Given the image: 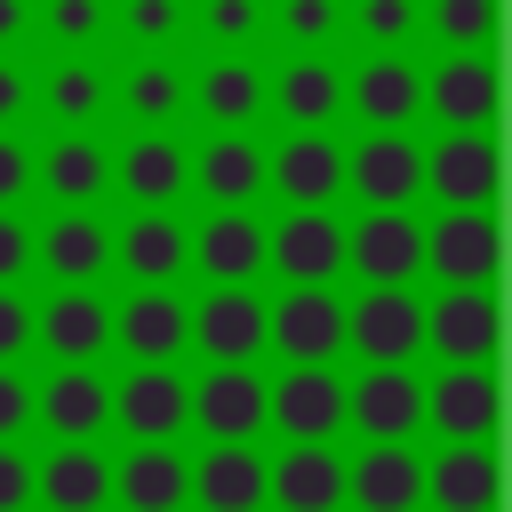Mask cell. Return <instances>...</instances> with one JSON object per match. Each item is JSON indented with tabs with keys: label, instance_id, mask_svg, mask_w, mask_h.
<instances>
[{
	"label": "cell",
	"instance_id": "obj_44",
	"mask_svg": "<svg viewBox=\"0 0 512 512\" xmlns=\"http://www.w3.org/2000/svg\"><path fill=\"white\" fill-rule=\"evenodd\" d=\"M200 24H208L216 40H248V32H256V0H208Z\"/></svg>",
	"mask_w": 512,
	"mask_h": 512
},
{
	"label": "cell",
	"instance_id": "obj_5",
	"mask_svg": "<svg viewBox=\"0 0 512 512\" xmlns=\"http://www.w3.org/2000/svg\"><path fill=\"white\" fill-rule=\"evenodd\" d=\"M184 424H200L208 440H256V432H264V376H256L248 360H216V368L192 384Z\"/></svg>",
	"mask_w": 512,
	"mask_h": 512
},
{
	"label": "cell",
	"instance_id": "obj_13",
	"mask_svg": "<svg viewBox=\"0 0 512 512\" xmlns=\"http://www.w3.org/2000/svg\"><path fill=\"white\" fill-rule=\"evenodd\" d=\"M424 264L440 280H496V216L480 208H440V224L424 232Z\"/></svg>",
	"mask_w": 512,
	"mask_h": 512
},
{
	"label": "cell",
	"instance_id": "obj_49",
	"mask_svg": "<svg viewBox=\"0 0 512 512\" xmlns=\"http://www.w3.org/2000/svg\"><path fill=\"white\" fill-rule=\"evenodd\" d=\"M32 24V0H0V40H16Z\"/></svg>",
	"mask_w": 512,
	"mask_h": 512
},
{
	"label": "cell",
	"instance_id": "obj_47",
	"mask_svg": "<svg viewBox=\"0 0 512 512\" xmlns=\"http://www.w3.org/2000/svg\"><path fill=\"white\" fill-rule=\"evenodd\" d=\"M24 504H32V464L0 440V512H24Z\"/></svg>",
	"mask_w": 512,
	"mask_h": 512
},
{
	"label": "cell",
	"instance_id": "obj_23",
	"mask_svg": "<svg viewBox=\"0 0 512 512\" xmlns=\"http://www.w3.org/2000/svg\"><path fill=\"white\" fill-rule=\"evenodd\" d=\"M112 336L136 352V360H176L192 344V304H176L160 280L144 296H128V312H112Z\"/></svg>",
	"mask_w": 512,
	"mask_h": 512
},
{
	"label": "cell",
	"instance_id": "obj_36",
	"mask_svg": "<svg viewBox=\"0 0 512 512\" xmlns=\"http://www.w3.org/2000/svg\"><path fill=\"white\" fill-rule=\"evenodd\" d=\"M184 96H192V88H184V72H176V64H136V72H128V88H120V104H128L144 128H168V120L184 112Z\"/></svg>",
	"mask_w": 512,
	"mask_h": 512
},
{
	"label": "cell",
	"instance_id": "obj_8",
	"mask_svg": "<svg viewBox=\"0 0 512 512\" xmlns=\"http://www.w3.org/2000/svg\"><path fill=\"white\" fill-rule=\"evenodd\" d=\"M424 192H440V208H480L496 200V136L488 128H448L424 152Z\"/></svg>",
	"mask_w": 512,
	"mask_h": 512
},
{
	"label": "cell",
	"instance_id": "obj_35",
	"mask_svg": "<svg viewBox=\"0 0 512 512\" xmlns=\"http://www.w3.org/2000/svg\"><path fill=\"white\" fill-rule=\"evenodd\" d=\"M104 104H112V88H104V72H96V64L64 56V64L48 72V112H56V128H88Z\"/></svg>",
	"mask_w": 512,
	"mask_h": 512
},
{
	"label": "cell",
	"instance_id": "obj_2",
	"mask_svg": "<svg viewBox=\"0 0 512 512\" xmlns=\"http://www.w3.org/2000/svg\"><path fill=\"white\" fill-rule=\"evenodd\" d=\"M264 424H280L288 440H336L344 432V384L328 376V360H288V376L264 384Z\"/></svg>",
	"mask_w": 512,
	"mask_h": 512
},
{
	"label": "cell",
	"instance_id": "obj_38",
	"mask_svg": "<svg viewBox=\"0 0 512 512\" xmlns=\"http://www.w3.org/2000/svg\"><path fill=\"white\" fill-rule=\"evenodd\" d=\"M104 24H112V8H104V0H48V32H56L64 48H88Z\"/></svg>",
	"mask_w": 512,
	"mask_h": 512
},
{
	"label": "cell",
	"instance_id": "obj_19",
	"mask_svg": "<svg viewBox=\"0 0 512 512\" xmlns=\"http://www.w3.org/2000/svg\"><path fill=\"white\" fill-rule=\"evenodd\" d=\"M424 104H432L448 128H488V120H496V64H488V48H456V56L432 72Z\"/></svg>",
	"mask_w": 512,
	"mask_h": 512
},
{
	"label": "cell",
	"instance_id": "obj_41",
	"mask_svg": "<svg viewBox=\"0 0 512 512\" xmlns=\"http://www.w3.org/2000/svg\"><path fill=\"white\" fill-rule=\"evenodd\" d=\"M120 24H128V40H168V32L184 24V8H176V0H128Z\"/></svg>",
	"mask_w": 512,
	"mask_h": 512
},
{
	"label": "cell",
	"instance_id": "obj_20",
	"mask_svg": "<svg viewBox=\"0 0 512 512\" xmlns=\"http://www.w3.org/2000/svg\"><path fill=\"white\" fill-rule=\"evenodd\" d=\"M32 264H48V272H56V288H88V280L112 264V232H104L88 208H64V216L32 240Z\"/></svg>",
	"mask_w": 512,
	"mask_h": 512
},
{
	"label": "cell",
	"instance_id": "obj_3",
	"mask_svg": "<svg viewBox=\"0 0 512 512\" xmlns=\"http://www.w3.org/2000/svg\"><path fill=\"white\" fill-rule=\"evenodd\" d=\"M424 344H440V360H496V280H440V304H424Z\"/></svg>",
	"mask_w": 512,
	"mask_h": 512
},
{
	"label": "cell",
	"instance_id": "obj_43",
	"mask_svg": "<svg viewBox=\"0 0 512 512\" xmlns=\"http://www.w3.org/2000/svg\"><path fill=\"white\" fill-rule=\"evenodd\" d=\"M24 424H32V384H24V376L0 360V440H16Z\"/></svg>",
	"mask_w": 512,
	"mask_h": 512
},
{
	"label": "cell",
	"instance_id": "obj_33",
	"mask_svg": "<svg viewBox=\"0 0 512 512\" xmlns=\"http://www.w3.org/2000/svg\"><path fill=\"white\" fill-rule=\"evenodd\" d=\"M336 104H344V80H336V64H320V56H296V64L280 72V112H288L296 128H328V120H336Z\"/></svg>",
	"mask_w": 512,
	"mask_h": 512
},
{
	"label": "cell",
	"instance_id": "obj_10",
	"mask_svg": "<svg viewBox=\"0 0 512 512\" xmlns=\"http://www.w3.org/2000/svg\"><path fill=\"white\" fill-rule=\"evenodd\" d=\"M264 344H280L288 360H336L344 352V304L328 288H288L280 304H264Z\"/></svg>",
	"mask_w": 512,
	"mask_h": 512
},
{
	"label": "cell",
	"instance_id": "obj_29",
	"mask_svg": "<svg viewBox=\"0 0 512 512\" xmlns=\"http://www.w3.org/2000/svg\"><path fill=\"white\" fill-rule=\"evenodd\" d=\"M112 496L128 512H176L184 504V456L168 440H144L128 448V464H112Z\"/></svg>",
	"mask_w": 512,
	"mask_h": 512
},
{
	"label": "cell",
	"instance_id": "obj_37",
	"mask_svg": "<svg viewBox=\"0 0 512 512\" xmlns=\"http://www.w3.org/2000/svg\"><path fill=\"white\" fill-rule=\"evenodd\" d=\"M432 32L448 48H488L496 40V0H432Z\"/></svg>",
	"mask_w": 512,
	"mask_h": 512
},
{
	"label": "cell",
	"instance_id": "obj_39",
	"mask_svg": "<svg viewBox=\"0 0 512 512\" xmlns=\"http://www.w3.org/2000/svg\"><path fill=\"white\" fill-rule=\"evenodd\" d=\"M336 24H344L336 0H280V32H288V40H328Z\"/></svg>",
	"mask_w": 512,
	"mask_h": 512
},
{
	"label": "cell",
	"instance_id": "obj_22",
	"mask_svg": "<svg viewBox=\"0 0 512 512\" xmlns=\"http://www.w3.org/2000/svg\"><path fill=\"white\" fill-rule=\"evenodd\" d=\"M32 496H48V512H104L112 496V464L88 440H56L48 464L32 472Z\"/></svg>",
	"mask_w": 512,
	"mask_h": 512
},
{
	"label": "cell",
	"instance_id": "obj_42",
	"mask_svg": "<svg viewBox=\"0 0 512 512\" xmlns=\"http://www.w3.org/2000/svg\"><path fill=\"white\" fill-rule=\"evenodd\" d=\"M24 272H32V232H24V224L0 208V288H16Z\"/></svg>",
	"mask_w": 512,
	"mask_h": 512
},
{
	"label": "cell",
	"instance_id": "obj_7",
	"mask_svg": "<svg viewBox=\"0 0 512 512\" xmlns=\"http://www.w3.org/2000/svg\"><path fill=\"white\" fill-rule=\"evenodd\" d=\"M344 344L360 360H416L424 352V304L408 288H368L360 304H344Z\"/></svg>",
	"mask_w": 512,
	"mask_h": 512
},
{
	"label": "cell",
	"instance_id": "obj_4",
	"mask_svg": "<svg viewBox=\"0 0 512 512\" xmlns=\"http://www.w3.org/2000/svg\"><path fill=\"white\" fill-rule=\"evenodd\" d=\"M344 192H360L368 208H408L424 192V152L400 128H376L344 152Z\"/></svg>",
	"mask_w": 512,
	"mask_h": 512
},
{
	"label": "cell",
	"instance_id": "obj_15",
	"mask_svg": "<svg viewBox=\"0 0 512 512\" xmlns=\"http://www.w3.org/2000/svg\"><path fill=\"white\" fill-rule=\"evenodd\" d=\"M184 408H192V384L168 376V360H144L128 384H112V416L136 440H176L184 432Z\"/></svg>",
	"mask_w": 512,
	"mask_h": 512
},
{
	"label": "cell",
	"instance_id": "obj_45",
	"mask_svg": "<svg viewBox=\"0 0 512 512\" xmlns=\"http://www.w3.org/2000/svg\"><path fill=\"white\" fill-rule=\"evenodd\" d=\"M24 344H32V304L16 288H0V360H16Z\"/></svg>",
	"mask_w": 512,
	"mask_h": 512
},
{
	"label": "cell",
	"instance_id": "obj_32",
	"mask_svg": "<svg viewBox=\"0 0 512 512\" xmlns=\"http://www.w3.org/2000/svg\"><path fill=\"white\" fill-rule=\"evenodd\" d=\"M256 184H264V152H256L240 128H224V136L200 152V192H208L216 208H240Z\"/></svg>",
	"mask_w": 512,
	"mask_h": 512
},
{
	"label": "cell",
	"instance_id": "obj_46",
	"mask_svg": "<svg viewBox=\"0 0 512 512\" xmlns=\"http://www.w3.org/2000/svg\"><path fill=\"white\" fill-rule=\"evenodd\" d=\"M24 192H32V152L16 136H0V208H16Z\"/></svg>",
	"mask_w": 512,
	"mask_h": 512
},
{
	"label": "cell",
	"instance_id": "obj_40",
	"mask_svg": "<svg viewBox=\"0 0 512 512\" xmlns=\"http://www.w3.org/2000/svg\"><path fill=\"white\" fill-rule=\"evenodd\" d=\"M360 32L384 40V48H400L416 32V0H360Z\"/></svg>",
	"mask_w": 512,
	"mask_h": 512
},
{
	"label": "cell",
	"instance_id": "obj_1",
	"mask_svg": "<svg viewBox=\"0 0 512 512\" xmlns=\"http://www.w3.org/2000/svg\"><path fill=\"white\" fill-rule=\"evenodd\" d=\"M344 264L368 288H408V272H424V224L408 208H368L344 232Z\"/></svg>",
	"mask_w": 512,
	"mask_h": 512
},
{
	"label": "cell",
	"instance_id": "obj_25",
	"mask_svg": "<svg viewBox=\"0 0 512 512\" xmlns=\"http://www.w3.org/2000/svg\"><path fill=\"white\" fill-rule=\"evenodd\" d=\"M344 104H352L368 128H408V120H416V104H424V80H416V64L376 56V64H360V72H352Z\"/></svg>",
	"mask_w": 512,
	"mask_h": 512
},
{
	"label": "cell",
	"instance_id": "obj_48",
	"mask_svg": "<svg viewBox=\"0 0 512 512\" xmlns=\"http://www.w3.org/2000/svg\"><path fill=\"white\" fill-rule=\"evenodd\" d=\"M24 104H32V80H24V64H8V56H0V128H8Z\"/></svg>",
	"mask_w": 512,
	"mask_h": 512
},
{
	"label": "cell",
	"instance_id": "obj_14",
	"mask_svg": "<svg viewBox=\"0 0 512 512\" xmlns=\"http://www.w3.org/2000/svg\"><path fill=\"white\" fill-rule=\"evenodd\" d=\"M192 344L208 360H256V344H264V296L248 280H216V296L192 312Z\"/></svg>",
	"mask_w": 512,
	"mask_h": 512
},
{
	"label": "cell",
	"instance_id": "obj_34",
	"mask_svg": "<svg viewBox=\"0 0 512 512\" xmlns=\"http://www.w3.org/2000/svg\"><path fill=\"white\" fill-rule=\"evenodd\" d=\"M256 104H264L256 64L224 56V64H208V72H200V112H208L216 128H248V120H256Z\"/></svg>",
	"mask_w": 512,
	"mask_h": 512
},
{
	"label": "cell",
	"instance_id": "obj_11",
	"mask_svg": "<svg viewBox=\"0 0 512 512\" xmlns=\"http://www.w3.org/2000/svg\"><path fill=\"white\" fill-rule=\"evenodd\" d=\"M32 416L56 432V440H96L112 424V384L88 368V360H56V376L32 392Z\"/></svg>",
	"mask_w": 512,
	"mask_h": 512
},
{
	"label": "cell",
	"instance_id": "obj_12",
	"mask_svg": "<svg viewBox=\"0 0 512 512\" xmlns=\"http://www.w3.org/2000/svg\"><path fill=\"white\" fill-rule=\"evenodd\" d=\"M424 416L440 424V440H488L496 432V376H488V360H448V376L424 384Z\"/></svg>",
	"mask_w": 512,
	"mask_h": 512
},
{
	"label": "cell",
	"instance_id": "obj_27",
	"mask_svg": "<svg viewBox=\"0 0 512 512\" xmlns=\"http://www.w3.org/2000/svg\"><path fill=\"white\" fill-rule=\"evenodd\" d=\"M64 208H88L104 184H112V160H104V144L88 136V128H56V144H48V160L32 168Z\"/></svg>",
	"mask_w": 512,
	"mask_h": 512
},
{
	"label": "cell",
	"instance_id": "obj_16",
	"mask_svg": "<svg viewBox=\"0 0 512 512\" xmlns=\"http://www.w3.org/2000/svg\"><path fill=\"white\" fill-rule=\"evenodd\" d=\"M264 496H280V512H336L344 504V464L328 440H296L280 464H264Z\"/></svg>",
	"mask_w": 512,
	"mask_h": 512
},
{
	"label": "cell",
	"instance_id": "obj_24",
	"mask_svg": "<svg viewBox=\"0 0 512 512\" xmlns=\"http://www.w3.org/2000/svg\"><path fill=\"white\" fill-rule=\"evenodd\" d=\"M424 496L440 512H496V456L488 440H448L424 472Z\"/></svg>",
	"mask_w": 512,
	"mask_h": 512
},
{
	"label": "cell",
	"instance_id": "obj_6",
	"mask_svg": "<svg viewBox=\"0 0 512 512\" xmlns=\"http://www.w3.org/2000/svg\"><path fill=\"white\" fill-rule=\"evenodd\" d=\"M344 424H360L368 440H408L424 424V384L408 376V360H368V376L344 384Z\"/></svg>",
	"mask_w": 512,
	"mask_h": 512
},
{
	"label": "cell",
	"instance_id": "obj_17",
	"mask_svg": "<svg viewBox=\"0 0 512 512\" xmlns=\"http://www.w3.org/2000/svg\"><path fill=\"white\" fill-rule=\"evenodd\" d=\"M272 184H280L288 208H328L344 192V152L328 144V128H296L272 160Z\"/></svg>",
	"mask_w": 512,
	"mask_h": 512
},
{
	"label": "cell",
	"instance_id": "obj_30",
	"mask_svg": "<svg viewBox=\"0 0 512 512\" xmlns=\"http://www.w3.org/2000/svg\"><path fill=\"white\" fill-rule=\"evenodd\" d=\"M112 256H120L136 280H176V272L192 264V232H184L168 208H152V216H136V224L112 240Z\"/></svg>",
	"mask_w": 512,
	"mask_h": 512
},
{
	"label": "cell",
	"instance_id": "obj_21",
	"mask_svg": "<svg viewBox=\"0 0 512 512\" xmlns=\"http://www.w3.org/2000/svg\"><path fill=\"white\" fill-rule=\"evenodd\" d=\"M344 496H352L360 512H416L424 464H416L400 440H376V448H360V464L344 472Z\"/></svg>",
	"mask_w": 512,
	"mask_h": 512
},
{
	"label": "cell",
	"instance_id": "obj_28",
	"mask_svg": "<svg viewBox=\"0 0 512 512\" xmlns=\"http://www.w3.org/2000/svg\"><path fill=\"white\" fill-rule=\"evenodd\" d=\"M192 264H200L208 280H256V264H264V224H256L248 208H216V216L200 224V240H192Z\"/></svg>",
	"mask_w": 512,
	"mask_h": 512
},
{
	"label": "cell",
	"instance_id": "obj_9",
	"mask_svg": "<svg viewBox=\"0 0 512 512\" xmlns=\"http://www.w3.org/2000/svg\"><path fill=\"white\" fill-rule=\"evenodd\" d=\"M264 264H280L296 288H328L344 272V224L328 208H288V224L264 232Z\"/></svg>",
	"mask_w": 512,
	"mask_h": 512
},
{
	"label": "cell",
	"instance_id": "obj_26",
	"mask_svg": "<svg viewBox=\"0 0 512 512\" xmlns=\"http://www.w3.org/2000/svg\"><path fill=\"white\" fill-rule=\"evenodd\" d=\"M32 336L56 352V360H96L112 344V312L88 296V288H56L48 312H32Z\"/></svg>",
	"mask_w": 512,
	"mask_h": 512
},
{
	"label": "cell",
	"instance_id": "obj_18",
	"mask_svg": "<svg viewBox=\"0 0 512 512\" xmlns=\"http://www.w3.org/2000/svg\"><path fill=\"white\" fill-rule=\"evenodd\" d=\"M184 496H200L208 512H256L264 504V464L248 440H216L200 464H184Z\"/></svg>",
	"mask_w": 512,
	"mask_h": 512
},
{
	"label": "cell",
	"instance_id": "obj_31",
	"mask_svg": "<svg viewBox=\"0 0 512 512\" xmlns=\"http://www.w3.org/2000/svg\"><path fill=\"white\" fill-rule=\"evenodd\" d=\"M184 176H192V160L176 152V136H168V128H144V136L120 152V184H128L144 208H168V200L184 192Z\"/></svg>",
	"mask_w": 512,
	"mask_h": 512
}]
</instances>
